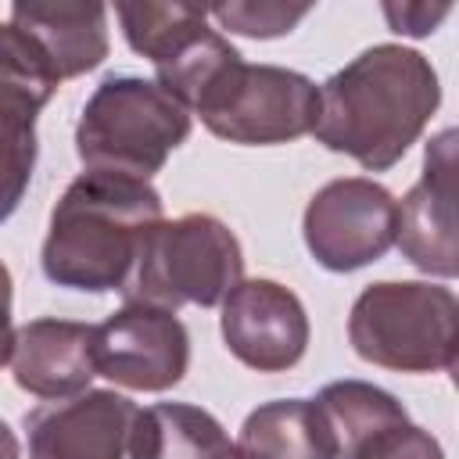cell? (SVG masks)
I'll return each mask as SVG.
<instances>
[{
	"mask_svg": "<svg viewBox=\"0 0 459 459\" xmlns=\"http://www.w3.org/2000/svg\"><path fill=\"white\" fill-rule=\"evenodd\" d=\"M11 269L0 262V366L11 362V348H14V323H11Z\"/></svg>",
	"mask_w": 459,
	"mask_h": 459,
	"instance_id": "cell-22",
	"label": "cell"
},
{
	"mask_svg": "<svg viewBox=\"0 0 459 459\" xmlns=\"http://www.w3.org/2000/svg\"><path fill=\"white\" fill-rule=\"evenodd\" d=\"M441 104L434 65L409 47L377 43L319 86L312 136L366 172H387L420 140Z\"/></svg>",
	"mask_w": 459,
	"mask_h": 459,
	"instance_id": "cell-1",
	"label": "cell"
},
{
	"mask_svg": "<svg viewBox=\"0 0 459 459\" xmlns=\"http://www.w3.org/2000/svg\"><path fill=\"white\" fill-rule=\"evenodd\" d=\"M398 251L427 276L452 280L455 255V133L441 129L423 151L420 183L398 201L394 215Z\"/></svg>",
	"mask_w": 459,
	"mask_h": 459,
	"instance_id": "cell-12",
	"label": "cell"
},
{
	"mask_svg": "<svg viewBox=\"0 0 459 459\" xmlns=\"http://www.w3.org/2000/svg\"><path fill=\"white\" fill-rule=\"evenodd\" d=\"M140 405L115 391H82L25 412L29 459H136Z\"/></svg>",
	"mask_w": 459,
	"mask_h": 459,
	"instance_id": "cell-10",
	"label": "cell"
},
{
	"mask_svg": "<svg viewBox=\"0 0 459 459\" xmlns=\"http://www.w3.org/2000/svg\"><path fill=\"white\" fill-rule=\"evenodd\" d=\"M398 201L387 186L348 176L319 186L305 208L301 233L312 258L330 273H355L387 255L394 244Z\"/></svg>",
	"mask_w": 459,
	"mask_h": 459,
	"instance_id": "cell-7",
	"label": "cell"
},
{
	"mask_svg": "<svg viewBox=\"0 0 459 459\" xmlns=\"http://www.w3.org/2000/svg\"><path fill=\"white\" fill-rule=\"evenodd\" d=\"M230 445L222 423L186 402H161L136 416V459H215Z\"/></svg>",
	"mask_w": 459,
	"mask_h": 459,
	"instance_id": "cell-16",
	"label": "cell"
},
{
	"mask_svg": "<svg viewBox=\"0 0 459 459\" xmlns=\"http://www.w3.org/2000/svg\"><path fill=\"white\" fill-rule=\"evenodd\" d=\"M237 448L255 459H337L333 430L312 398H276L251 409Z\"/></svg>",
	"mask_w": 459,
	"mask_h": 459,
	"instance_id": "cell-15",
	"label": "cell"
},
{
	"mask_svg": "<svg viewBox=\"0 0 459 459\" xmlns=\"http://www.w3.org/2000/svg\"><path fill=\"white\" fill-rule=\"evenodd\" d=\"M186 136L190 111L154 79L108 75L79 115L75 154L86 169L151 179Z\"/></svg>",
	"mask_w": 459,
	"mask_h": 459,
	"instance_id": "cell-3",
	"label": "cell"
},
{
	"mask_svg": "<svg viewBox=\"0 0 459 459\" xmlns=\"http://www.w3.org/2000/svg\"><path fill=\"white\" fill-rule=\"evenodd\" d=\"M312 402L323 409V416L333 430L337 459H348L377 430L409 420L405 405L391 391H384L377 384H366V380H333Z\"/></svg>",
	"mask_w": 459,
	"mask_h": 459,
	"instance_id": "cell-17",
	"label": "cell"
},
{
	"mask_svg": "<svg viewBox=\"0 0 459 459\" xmlns=\"http://www.w3.org/2000/svg\"><path fill=\"white\" fill-rule=\"evenodd\" d=\"M222 341L258 373H283L308 348V316L294 290L276 280H240L222 298Z\"/></svg>",
	"mask_w": 459,
	"mask_h": 459,
	"instance_id": "cell-11",
	"label": "cell"
},
{
	"mask_svg": "<svg viewBox=\"0 0 459 459\" xmlns=\"http://www.w3.org/2000/svg\"><path fill=\"white\" fill-rule=\"evenodd\" d=\"M161 222V194L136 176L86 169L50 212L43 276L65 290H122Z\"/></svg>",
	"mask_w": 459,
	"mask_h": 459,
	"instance_id": "cell-2",
	"label": "cell"
},
{
	"mask_svg": "<svg viewBox=\"0 0 459 459\" xmlns=\"http://www.w3.org/2000/svg\"><path fill=\"white\" fill-rule=\"evenodd\" d=\"M194 115H201L208 133L230 143H287L312 133L319 115V86L294 68L240 61Z\"/></svg>",
	"mask_w": 459,
	"mask_h": 459,
	"instance_id": "cell-6",
	"label": "cell"
},
{
	"mask_svg": "<svg viewBox=\"0 0 459 459\" xmlns=\"http://www.w3.org/2000/svg\"><path fill=\"white\" fill-rule=\"evenodd\" d=\"M308 11H312L308 4H215L208 7V18H215L230 32L251 39H273V36H287Z\"/></svg>",
	"mask_w": 459,
	"mask_h": 459,
	"instance_id": "cell-19",
	"label": "cell"
},
{
	"mask_svg": "<svg viewBox=\"0 0 459 459\" xmlns=\"http://www.w3.org/2000/svg\"><path fill=\"white\" fill-rule=\"evenodd\" d=\"M115 14L122 22L126 43L151 65L169 57L186 36L208 25V7L197 4H118Z\"/></svg>",
	"mask_w": 459,
	"mask_h": 459,
	"instance_id": "cell-18",
	"label": "cell"
},
{
	"mask_svg": "<svg viewBox=\"0 0 459 459\" xmlns=\"http://www.w3.org/2000/svg\"><path fill=\"white\" fill-rule=\"evenodd\" d=\"M0 459H18V437L4 420H0Z\"/></svg>",
	"mask_w": 459,
	"mask_h": 459,
	"instance_id": "cell-23",
	"label": "cell"
},
{
	"mask_svg": "<svg viewBox=\"0 0 459 459\" xmlns=\"http://www.w3.org/2000/svg\"><path fill=\"white\" fill-rule=\"evenodd\" d=\"M452 4H384V18L402 36H430L445 18Z\"/></svg>",
	"mask_w": 459,
	"mask_h": 459,
	"instance_id": "cell-21",
	"label": "cell"
},
{
	"mask_svg": "<svg viewBox=\"0 0 459 459\" xmlns=\"http://www.w3.org/2000/svg\"><path fill=\"white\" fill-rule=\"evenodd\" d=\"M215 459H255V455H247L244 448H237V445H230V448H226V452H219Z\"/></svg>",
	"mask_w": 459,
	"mask_h": 459,
	"instance_id": "cell-24",
	"label": "cell"
},
{
	"mask_svg": "<svg viewBox=\"0 0 459 459\" xmlns=\"http://www.w3.org/2000/svg\"><path fill=\"white\" fill-rule=\"evenodd\" d=\"M61 79L43 50L11 22H0V222L22 204L36 169V118Z\"/></svg>",
	"mask_w": 459,
	"mask_h": 459,
	"instance_id": "cell-8",
	"label": "cell"
},
{
	"mask_svg": "<svg viewBox=\"0 0 459 459\" xmlns=\"http://www.w3.org/2000/svg\"><path fill=\"white\" fill-rule=\"evenodd\" d=\"M459 301L448 287L420 280L369 283L348 316V341L362 362L398 373L455 369Z\"/></svg>",
	"mask_w": 459,
	"mask_h": 459,
	"instance_id": "cell-4",
	"label": "cell"
},
{
	"mask_svg": "<svg viewBox=\"0 0 459 459\" xmlns=\"http://www.w3.org/2000/svg\"><path fill=\"white\" fill-rule=\"evenodd\" d=\"M348 459H445V452L430 430L416 427L412 420H402L377 430Z\"/></svg>",
	"mask_w": 459,
	"mask_h": 459,
	"instance_id": "cell-20",
	"label": "cell"
},
{
	"mask_svg": "<svg viewBox=\"0 0 459 459\" xmlns=\"http://www.w3.org/2000/svg\"><path fill=\"white\" fill-rule=\"evenodd\" d=\"M190 333L176 312L126 301L93 326V373L129 391H169L186 377Z\"/></svg>",
	"mask_w": 459,
	"mask_h": 459,
	"instance_id": "cell-9",
	"label": "cell"
},
{
	"mask_svg": "<svg viewBox=\"0 0 459 459\" xmlns=\"http://www.w3.org/2000/svg\"><path fill=\"white\" fill-rule=\"evenodd\" d=\"M14 384L43 402L75 398L86 391L93 373V326L75 319H32L14 330L11 348Z\"/></svg>",
	"mask_w": 459,
	"mask_h": 459,
	"instance_id": "cell-13",
	"label": "cell"
},
{
	"mask_svg": "<svg viewBox=\"0 0 459 459\" xmlns=\"http://www.w3.org/2000/svg\"><path fill=\"white\" fill-rule=\"evenodd\" d=\"M7 22L43 50L61 82L93 72L108 57L104 4H14Z\"/></svg>",
	"mask_w": 459,
	"mask_h": 459,
	"instance_id": "cell-14",
	"label": "cell"
},
{
	"mask_svg": "<svg viewBox=\"0 0 459 459\" xmlns=\"http://www.w3.org/2000/svg\"><path fill=\"white\" fill-rule=\"evenodd\" d=\"M244 276V255L233 230L204 212L158 222L126 280V301L176 312L179 305H219Z\"/></svg>",
	"mask_w": 459,
	"mask_h": 459,
	"instance_id": "cell-5",
	"label": "cell"
}]
</instances>
